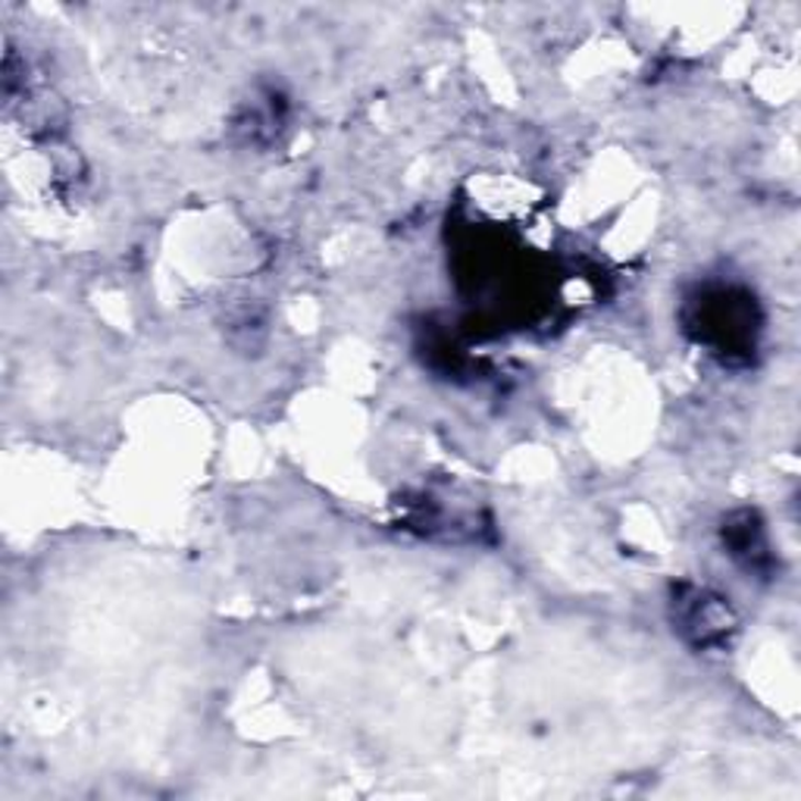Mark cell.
I'll return each instance as SVG.
<instances>
[{"label":"cell","mask_w":801,"mask_h":801,"mask_svg":"<svg viewBox=\"0 0 801 801\" xmlns=\"http://www.w3.org/2000/svg\"><path fill=\"white\" fill-rule=\"evenodd\" d=\"M689 626L696 630V636H699L701 645H708V642H714V638L726 636L730 620H726V611L720 608L717 601L696 596L692 598L689 614H682V630H689Z\"/></svg>","instance_id":"6da1fadb"}]
</instances>
